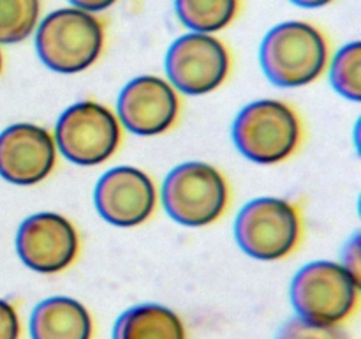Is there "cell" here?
Returning a JSON list of instances; mask_svg holds the SVG:
<instances>
[{"mask_svg":"<svg viewBox=\"0 0 361 339\" xmlns=\"http://www.w3.org/2000/svg\"><path fill=\"white\" fill-rule=\"evenodd\" d=\"M259 60L271 83L305 87L316 81L326 67V37L307 21H286L264 35Z\"/></svg>","mask_w":361,"mask_h":339,"instance_id":"obj_1","label":"cell"},{"mask_svg":"<svg viewBox=\"0 0 361 339\" xmlns=\"http://www.w3.org/2000/svg\"><path fill=\"white\" fill-rule=\"evenodd\" d=\"M104 48V27L94 13L63 7L39 23L35 49L55 73L76 74L94 66Z\"/></svg>","mask_w":361,"mask_h":339,"instance_id":"obj_2","label":"cell"},{"mask_svg":"<svg viewBox=\"0 0 361 339\" xmlns=\"http://www.w3.org/2000/svg\"><path fill=\"white\" fill-rule=\"evenodd\" d=\"M302 124L295 109L277 99L247 105L233 124V141L240 154L259 165H275L296 150Z\"/></svg>","mask_w":361,"mask_h":339,"instance_id":"obj_3","label":"cell"},{"mask_svg":"<svg viewBox=\"0 0 361 339\" xmlns=\"http://www.w3.org/2000/svg\"><path fill=\"white\" fill-rule=\"evenodd\" d=\"M358 290L360 281L342 263L312 261L293 278L291 304L303 320L338 325L355 311Z\"/></svg>","mask_w":361,"mask_h":339,"instance_id":"obj_4","label":"cell"},{"mask_svg":"<svg viewBox=\"0 0 361 339\" xmlns=\"http://www.w3.org/2000/svg\"><path fill=\"white\" fill-rule=\"evenodd\" d=\"M228 200L224 175L201 161L176 166L162 184V205L169 218L183 226L212 225L224 214Z\"/></svg>","mask_w":361,"mask_h":339,"instance_id":"obj_5","label":"cell"},{"mask_svg":"<svg viewBox=\"0 0 361 339\" xmlns=\"http://www.w3.org/2000/svg\"><path fill=\"white\" fill-rule=\"evenodd\" d=\"M300 235L298 210L282 198H256L243 205L235 221L236 242L256 260L274 261L288 256L298 246Z\"/></svg>","mask_w":361,"mask_h":339,"instance_id":"obj_6","label":"cell"},{"mask_svg":"<svg viewBox=\"0 0 361 339\" xmlns=\"http://www.w3.org/2000/svg\"><path fill=\"white\" fill-rule=\"evenodd\" d=\"M55 145L71 162L97 166L108 161L122 141L115 113L95 101H81L60 115L55 127Z\"/></svg>","mask_w":361,"mask_h":339,"instance_id":"obj_7","label":"cell"},{"mask_svg":"<svg viewBox=\"0 0 361 339\" xmlns=\"http://www.w3.org/2000/svg\"><path fill=\"white\" fill-rule=\"evenodd\" d=\"M231 67L229 52L212 34L190 32L176 39L166 55V74L173 88L203 95L224 83Z\"/></svg>","mask_w":361,"mask_h":339,"instance_id":"obj_8","label":"cell"},{"mask_svg":"<svg viewBox=\"0 0 361 339\" xmlns=\"http://www.w3.org/2000/svg\"><path fill=\"white\" fill-rule=\"evenodd\" d=\"M16 251L28 268L41 274H55L76 260L80 237L67 218L56 212H39L21 222Z\"/></svg>","mask_w":361,"mask_h":339,"instance_id":"obj_9","label":"cell"},{"mask_svg":"<svg viewBox=\"0 0 361 339\" xmlns=\"http://www.w3.org/2000/svg\"><path fill=\"white\" fill-rule=\"evenodd\" d=\"M155 200L154 180L134 166H116L106 172L94 193L99 215L120 228L143 225L154 212Z\"/></svg>","mask_w":361,"mask_h":339,"instance_id":"obj_10","label":"cell"},{"mask_svg":"<svg viewBox=\"0 0 361 339\" xmlns=\"http://www.w3.org/2000/svg\"><path fill=\"white\" fill-rule=\"evenodd\" d=\"M116 113L126 129L140 136H157L171 129L180 101L171 83L159 76H137L122 88Z\"/></svg>","mask_w":361,"mask_h":339,"instance_id":"obj_11","label":"cell"},{"mask_svg":"<svg viewBox=\"0 0 361 339\" xmlns=\"http://www.w3.org/2000/svg\"><path fill=\"white\" fill-rule=\"evenodd\" d=\"M55 138L35 124H13L0 133V177L16 186H34L53 172Z\"/></svg>","mask_w":361,"mask_h":339,"instance_id":"obj_12","label":"cell"},{"mask_svg":"<svg viewBox=\"0 0 361 339\" xmlns=\"http://www.w3.org/2000/svg\"><path fill=\"white\" fill-rule=\"evenodd\" d=\"M92 316L71 297H51L35 306L30 316L32 339H92Z\"/></svg>","mask_w":361,"mask_h":339,"instance_id":"obj_13","label":"cell"},{"mask_svg":"<svg viewBox=\"0 0 361 339\" xmlns=\"http://www.w3.org/2000/svg\"><path fill=\"white\" fill-rule=\"evenodd\" d=\"M113 339H185L178 314L161 304H141L120 314Z\"/></svg>","mask_w":361,"mask_h":339,"instance_id":"obj_14","label":"cell"},{"mask_svg":"<svg viewBox=\"0 0 361 339\" xmlns=\"http://www.w3.org/2000/svg\"><path fill=\"white\" fill-rule=\"evenodd\" d=\"M175 11L192 32L214 34L233 23L240 11V0H175Z\"/></svg>","mask_w":361,"mask_h":339,"instance_id":"obj_15","label":"cell"},{"mask_svg":"<svg viewBox=\"0 0 361 339\" xmlns=\"http://www.w3.org/2000/svg\"><path fill=\"white\" fill-rule=\"evenodd\" d=\"M39 0H0V44L25 41L37 27Z\"/></svg>","mask_w":361,"mask_h":339,"instance_id":"obj_16","label":"cell"},{"mask_svg":"<svg viewBox=\"0 0 361 339\" xmlns=\"http://www.w3.org/2000/svg\"><path fill=\"white\" fill-rule=\"evenodd\" d=\"M331 85L345 99L361 101V44H345L334 56L330 69Z\"/></svg>","mask_w":361,"mask_h":339,"instance_id":"obj_17","label":"cell"},{"mask_svg":"<svg viewBox=\"0 0 361 339\" xmlns=\"http://www.w3.org/2000/svg\"><path fill=\"white\" fill-rule=\"evenodd\" d=\"M275 339H349L338 325H321L296 316L279 331Z\"/></svg>","mask_w":361,"mask_h":339,"instance_id":"obj_18","label":"cell"},{"mask_svg":"<svg viewBox=\"0 0 361 339\" xmlns=\"http://www.w3.org/2000/svg\"><path fill=\"white\" fill-rule=\"evenodd\" d=\"M20 338V318L7 300L0 299V339Z\"/></svg>","mask_w":361,"mask_h":339,"instance_id":"obj_19","label":"cell"},{"mask_svg":"<svg viewBox=\"0 0 361 339\" xmlns=\"http://www.w3.org/2000/svg\"><path fill=\"white\" fill-rule=\"evenodd\" d=\"M344 265L345 268H348L349 272H351L353 275H355L358 281H361V268H360V237L356 235L355 239L351 240V242L348 244V247H345V253H344Z\"/></svg>","mask_w":361,"mask_h":339,"instance_id":"obj_20","label":"cell"},{"mask_svg":"<svg viewBox=\"0 0 361 339\" xmlns=\"http://www.w3.org/2000/svg\"><path fill=\"white\" fill-rule=\"evenodd\" d=\"M69 2L73 4V7L87 11V13H101L111 7L116 0H69Z\"/></svg>","mask_w":361,"mask_h":339,"instance_id":"obj_21","label":"cell"},{"mask_svg":"<svg viewBox=\"0 0 361 339\" xmlns=\"http://www.w3.org/2000/svg\"><path fill=\"white\" fill-rule=\"evenodd\" d=\"M291 2L300 7H309V9H314V7L328 6V4H331L334 0H291Z\"/></svg>","mask_w":361,"mask_h":339,"instance_id":"obj_22","label":"cell"},{"mask_svg":"<svg viewBox=\"0 0 361 339\" xmlns=\"http://www.w3.org/2000/svg\"><path fill=\"white\" fill-rule=\"evenodd\" d=\"M0 73H2V53H0Z\"/></svg>","mask_w":361,"mask_h":339,"instance_id":"obj_23","label":"cell"}]
</instances>
